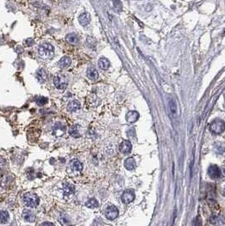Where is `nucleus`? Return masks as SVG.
<instances>
[{"mask_svg":"<svg viewBox=\"0 0 225 226\" xmlns=\"http://www.w3.org/2000/svg\"><path fill=\"white\" fill-rule=\"evenodd\" d=\"M38 54L43 59H52L54 55V48L50 43H43L39 47Z\"/></svg>","mask_w":225,"mask_h":226,"instance_id":"obj_1","label":"nucleus"},{"mask_svg":"<svg viewBox=\"0 0 225 226\" xmlns=\"http://www.w3.org/2000/svg\"><path fill=\"white\" fill-rule=\"evenodd\" d=\"M23 201L27 207L29 208H36L39 205L40 199L38 196L32 192H27L23 196Z\"/></svg>","mask_w":225,"mask_h":226,"instance_id":"obj_2","label":"nucleus"},{"mask_svg":"<svg viewBox=\"0 0 225 226\" xmlns=\"http://www.w3.org/2000/svg\"><path fill=\"white\" fill-rule=\"evenodd\" d=\"M210 131L213 134H221L225 131V122L220 119H216L210 124Z\"/></svg>","mask_w":225,"mask_h":226,"instance_id":"obj_3","label":"nucleus"},{"mask_svg":"<svg viewBox=\"0 0 225 226\" xmlns=\"http://www.w3.org/2000/svg\"><path fill=\"white\" fill-rule=\"evenodd\" d=\"M53 84L57 89L63 90L68 86L67 78L63 75H57L53 78Z\"/></svg>","mask_w":225,"mask_h":226,"instance_id":"obj_4","label":"nucleus"},{"mask_svg":"<svg viewBox=\"0 0 225 226\" xmlns=\"http://www.w3.org/2000/svg\"><path fill=\"white\" fill-rule=\"evenodd\" d=\"M105 216L109 220H114L119 216V209L115 206H109L105 210Z\"/></svg>","mask_w":225,"mask_h":226,"instance_id":"obj_5","label":"nucleus"},{"mask_svg":"<svg viewBox=\"0 0 225 226\" xmlns=\"http://www.w3.org/2000/svg\"><path fill=\"white\" fill-rule=\"evenodd\" d=\"M135 197V191L131 189H129V190L124 191V193L121 196V200L124 204H129L131 201H134Z\"/></svg>","mask_w":225,"mask_h":226,"instance_id":"obj_6","label":"nucleus"},{"mask_svg":"<svg viewBox=\"0 0 225 226\" xmlns=\"http://www.w3.org/2000/svg\"><path fill=\"white\" fill-rule=\"evenodd\" d=\"M208 175L210 176V178L213 179V180H216V179H218L219 177L221 176V170L218 168V166L215 165V164H212V165H210L209 168H208Z\"/></svg>","mask_w":225,"mask_h":226,"instance_id":"obj_7","label":"nucleus"},{"mask_svg":"<svg viewBox=\"0 0 225 226\" xmlns=\"http://www.w3.org/2000/svg\"><path fill=\"white\" fill-rule=\"evenodd\" d=\"M78 21L82 26H86V25H89L91 22V15L88 12H84V13L80 14V16L78 18Z\"/></svg>","mask_w":225,"mask_h":226,"instance_id":"obj_8","label":"nucleus"},{"mask_svg":"<svg viewBox=\"0 0 225 226\" xmlns=\"http://www.w3.org/2000/svg\"><path fill=\"white\" fill-rule=\"evenodd\" d=\"M132 149V145L129 141H124L121 142L120 146V151L121 153L123 154H128L130 153V151Z\"/></svg>","mask_w":225,"mask_h":226,"instance_id":"obj_9","label":"nucleus"},{"mask_svg":"<svg viewBox=\"0 0 225 226\" xmlns=\"http://www.w3.org/2000/svg\"><path fill=\"white\" fill-rule=\"evenodd\" d=\"M22 217L25 221L29 223H33L35 221L36 219V216L33 213L29 210V209H25L23 213H22Z\"/></svg>","mask_w":225,"mask_h":226,"instance_id":"obj_10","label":"nucleus"},{"mask_svg":"<svg viewBox=\"0 0 225 226\" xmlns=\"http://www.w3.org/2000/svg\"><path fill=\"white\" fill-rule=\"evenodd\" d=\"M81 108V103L77 100H73L68 103V106H67V110L69 112H75L78 109H80Z\"/></svg>","mask_w":225,"mask_h":226,"instance_id":"obj_11","label":"nucleus"},{"mask_svg":"<svg viewBox=\"0 0 225 226\" xmlns=\"http://www.w3.org/2000/svg\"><path fill=\"white\" fill-rule=\"evenodd\" d=\"M139 113L136 111H130L126 114V120L129 123H135L139 119Z\"/></svg>","mask_w":225,"mask_h":226,"instance_id":"obj_12","label":"nucleus"},{"mask_svg":"<svg viewBox=\"0 0 225 226\" xmlns=\"http://www.w3.org/2000/svg\"><path fill=\"white\" fill-rule=\"evenodd\" d=\"M53 133L56 136H61L65 133V127L59 123H57L53 129Z\"/></svg>","mask_w":225,"mask_h":226,"instance_id":"obj_13","label":"nucleus"},{"mask_svg":"<svg viewBox=\"0 0 225 226\" xmlns=\"http://www.w3.org/2000/svg\"><path fill=\"white\" fill-rule=\"evenodd\" d=\"M213 149L216 153L218 154H223L225 152V143L223 141H217L213 146Z\"/></svg>","mask_w":225,"mask_h":226,"instance_id":"obj_14","label":"nucleus"},{"mask_svg":"<svg viewBox=\"0 0 225 226\" xmlns=\"http://www.w3.org/2000/svg\"><path fill=\"white\" fill-rule=\"evenodd\" d=\"M67 43H69L71 45H77L79 43V37L75 33H69L67 34L66 37Z\"/></svg>","mask_w":225,"mask_h":226,"instance_id":"obj_15","label":"nucleus"},{"mask_svg":"<svg viewBox=\"0 0 225 226\" xmlns=\"http://www.w3.org/2000/svg\"><path fill=\"white\" fill-rule=\"evenodd\" d=\"M63 191L64 196H71V195L74 194V193L75 188H74V186L72 185V184L65 183L63 185Z\"/></svg>","mask_w":225,"mask_h":226,"instance_id":"obj_16","label":"nucleus"},{"mask_svg":"<svg viewBox=\"0 0 225 226\" xmlns=\"http://www.w3.org/2000/svg\"><path fill=\"white\" fill-rule=\"evenodd\" d=\"M36 79L40 83H44L48 79V74L44 69H40L36 72Z\"/></svg>","mask_w":225,"mask_h":226,"instance_id":"obj_17","label":"nucleus"},{"mask_svg":"<svg viewBox=\"0 0 225 226\" xmlns=\"http://www.w3.org/2000/svg\"><path fill=\"white\" fill-rule=\"evenodd\" d=\"M71 58H70V57L64 56L59 61L58 65H59V67L61 68V69H65V68L69 67V66L71 65Z\"/></svg>","mask_w":225,"mask_h":226,"instance_id":"obj_18","label":"nucleus"},{"mask_svg":"<svg viewBox=\"0 0 225 226\" xmlns=\"http://www.w3.org/2000/svg\"><path fill=\"white\" fill-rule=\"evenodd\" d=\"M86 75H87V77L92 80V81H96L97 80L98 78V72L97 71L95 68L93 67H90L87 69V72H86Z\"/></svg>","mask_w":225,"mask_h":226,"instance_id":"obj_19","label":"nucleus"},{"mask_svg":"<svg viewBox=\"0 0 225 226\" xmlns=\"http://www.w3.org/2000/svg\"><path fill=\"white\" fill-rule=\"evenodd\" d=\"M124 164L125 169L128 170H133L136 166L135 161V159L133 158H128V159H125Z\"/></svg>","mask_w":225,"mask_h":226,"instance_id":"obj_20","label":"nucleus"},{"mask_svg":"<svg viewBox=\"0 0 225 226\" xmlns=\"http://www.w3.org/2000/svg\"><path fill=\"white\" fill-rule=\"evenodd\" d=\"M71 166L72 170H74V171H77V172H80V171H81L82 169H83V165H82V163H81L79 160H77V159H74V160H72V161H71Z\"/></svg>","mask_w":225,"mask_h":226,"instance_id":"obj_21","label":"nucleus"},{"mask_svg":"<svg viewBox=\"0 0 225 226\" xmlns=\"http://www.w3.org/2000/svg\"><path fill=\"white\" fill-rule=\"evenodd\" d=\"M98 66L100 69H102L103 71H107L110 66V62L106 58H101L98 60Z\"/></svg>","mask_w":225,"mask_h":226,"instance_id":"obj_22","label":"nucleus"},{"mask_svg":"<svg viewBox=\"0 0 225 226\" xmlns=\"http://www.w3.org/2000/svg\"><path fill=\"white\" fill-rule=\"evenodd\" d=\"M10 219V214L7 211H3L1 210L0 211V224H6Z\"/></svg>","mask_w":225,"mask_h":226,"instance_id":"obj_23","label":"nucleus"},{"mask_svg":"<svg viewBox=\"0 0 225 226\" xmlns=\"http://www.w3.org/2000/svg\"><path fill=\"white\" fill-rule=\"evenodd\" d=\"M85 205L89 208V209H97V208H98L99 207V203L98 201L96 200L95 198H91V199H89Z\"/></svg>","mask_w":225,"mask_h":226,"instance_id":"obj_24","label":"nucleus"},{"mask_svg":"<svg viewBox=\"0 0 225 226\" xmlns=\"http://www.w3.org/2000/svg\"><path fill=\"white\" fill-rule=\"evenodd\" d=\"M78 128L79 126L77 125H74V126H72L71 128V130H70V134L72 136H74V137H79L80 136V133H79V131H78Z\"/></svg>","mask_w":225,"mask_h":226,"instance_id":"obj_25","label":"nucleus"},{"mask_svg":"<svg viewBox=\"0 0 225 226\" xmlns=\"http://www.w3.org/2000/svg\"><path fill=\"white\" fill-rule=\"evenodd\" d=\"M48 98H45V97H39L38 98L36 99V104L38 105V106H43V105H45L47 102H48Z\"/></svg>","mask_w":225,"mask_h":226,"instance_id":"obj_26","label":"nucleus"},{"mask_svg":"<svg viewBox=\"0 0 225 226\" xmlns=\"http://www.w3.org/2000/svg\"><path fill=\"white\" fill-rule=\"evenodd\" d=\"M86 45L88 47H90V48H94L96 46V41L92 37L89 36V37L86 38Z\"/></svg>","mask_w":225,"mask_h":226,"instance_id":"obj_27","label":"nucleus"},{"mask_svg":"<svg viewBox=\"0 0 225 226\" xmlns=\"http://www.w3.org/2000/svg\"><path fill=\"white\" fill-rule=\"evenodd\" d=\"M112 3H113V5H114V7L116 8L117 10H121L122 9V4H121V2L120 0H112Z\"/></svg>","mask_w":225,"mask_h":226,"instance_id":"obj_28","label":"nucleus"},{"mask_svg":"<svg viewBox=\"0 0 225 226\" xmlns=\"http://www.w3.org/2000/svg\"><path fill=\"white\" fill-rule=\"evenodd\" d=\"M218 218L216 215L211 216V218H210V223L212 224H216L218 223Z\"/></svg>","mask_w":225,"mask_h":226,"instance_id":"obj_29","label":"nucleus"},{"mask_svg":"<svg viewBox=\"0 0 225 226\" xmlns=\"http://www.w3.org/2000/svg\"><path fill=\"white\" fill-rule=\"evenodd\" d=\"M25 45H26L27 47H31L34 44V40H33L32 38L26 39V40H25Z\"/></svg>","mask_w":225,"mask_h":226,"instance_id":"obj_30","label":"nucleus"},{"mask_svg":"<svg viewBox=\"0 0 225 226\" xmlns=\"http://www.w3.org/2000/svg\"><path fill=\"white\" fill-rule=\"evenodd\" d=\"M42 225H44V224H50V225H53V223H49V222L42 223Z\"/></svg>","mask_w":225,"mask_h":226,"instance_id":"obj_31","label":"nucleus"},{"mask_svg":"<svg viewBox=\"0 0 225 226\" xmlns=\"http://www.w3.org/2000/svg\"><path fill=\"white\" fill-rule=\"evenodd\" d=\"M222 195H223V197H225V185H224V186H223V191H222Z\"/></svg>","mask_w":225,"mask_h":226,"instance_id":"obj_32","label":"nucleus"}]
</instances>
